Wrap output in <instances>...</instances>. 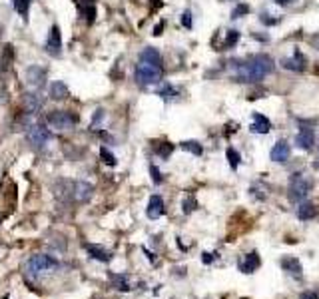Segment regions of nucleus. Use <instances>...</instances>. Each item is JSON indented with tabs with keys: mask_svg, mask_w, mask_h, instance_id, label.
I'll return each mask as SVG.
<instances>
[{
	"mask_svg": "<svg viewBox=\"0 0 319 299\" xmlns=\"http://www.w3.org/2000/svg\"><path fill=\"white\" fill-rule=\"evenodd\" d=\"M22 106H24V112L26 114H38L44 106V96L40 92H26L22 96Z\"/></svg>",
	"mask_w": 319,
	"mask_h": 299,
	"instance_id": "0eeeda50",
	"label": "nucleus"
},
{
	"mask_svg": "<svg viewBox=\"0 0 319 299\" xmlns=\"http://www.w3.org/2000/svg\"><path fill=\"white\" fill-rule=\"evenodd\" d=\"M182 24H184L186 28H192V12H190V10H186V12L182 14Z\"/></svg>",
	"mask_w": 319,
	"mask_h": 299,
	"instance_id": "72a5a7b5",
	"label": "nucleus"
},
{
	"mask_svg": "<svg viewBox=\"0 0 319 299\" xmlns=\"http://www.w3.org/2000/svg\"><path fill=\"white\" fill-rule=\"evenodd\" d=\"M46 50L52 56H60V52H62V36H60V28H58L56 24L50 26L48 40H46Z\"/></svg>",
	"mask_w": 319,
	"mask_h": 299,
	"instance_id": "1a4fd4ad",
	"label": "nucleus"
},
{
	"mask_svg": "<svg viewBox=\"0 0 319 299\" xmlns=\"http://www.w3.org/2000/svg\"><path fill=\"white\" fill-rule=\"evenodd\" d=\"M273 2H277V4H283V6H285V4H292L294 0H273Z\"/></svg>",
	"mask_w": 319,
	"mask_h": 299,
	"instance_id": "ea45409f",
	"label": "nucleus"
},
{
	"mask_svg": "<svg viewBox=\"0 0 319 299\" xmlns=\"http://www.w3.org/2000/svg\"><path fill=\"white\" fill-rule=\"evenodd\" d=\"M279 265L285 269V272L292 274V275L301 277V263L297 261V257H294V255H287V257H283V259L279 261Z\"/></svg>",
	"mask_w": 319,
	"mask_h": 299,
	"instance_id": "a211bd4d",
	"label": "nucleus"
},
{
	"mask_svg": "<svg viewBox=\"0 0 319 299\" xmlns=\"http://www.w3.org/2000/svg\"><path fill=\"white\" fill-rule=\"evenodd\" d=\"M259 20H262L264 24H268V26H271V24H275V22H277V20L270 18V14H262V18H259Z\"/></svg>",
	"mask_w": 319,
	"mask_h": 299,
	"instance_id": "e433bc0d",
	"label": "nucleus"
},
{
	"mask_svg": "<svg viewBox=\"0 0 319 299\" xmlns=\"http://www.w3.org/2000/svg\"><path fill=\"white\" fill-rule=\"evenodd\" d=\"M257 267H259V255H257L255 251L247 253V255H245V259H244V261H240V269H242L244 274H253Z\"/></svg>",
	"mask_w": 319,
	"mask_h": 299,
	"instance_id": "aec40b11",
	"label": "nucleus"
},
{
	"mask_svg": "<svg viewBox=\"0 0 319 299\" xmlns=\"http://www.w3.org/2000/svg\"><path fill=\"white\" fill-rule=\"evenodd\" d=\"M158 96H162L164 100H173V96H178V92H176V88H173V86L164 84V88L158 90Z\"/></svg>",
	"mask_w": 319,
	"mask_h": 299,
	"instance_id": "393cba45",
	"label": "nucleus"
},
{
	"mask_svg": "<svg viewBox=\"0 0 319 299\" xmlns=\"http://www.w3.org/2000/svg\"><path fill=\"white\" fill-rule=\"evenodd\" d=\"M311 190V184L303 177V174H294L292 179H289V188H287V196L292 203H301L307 194Z\"/></svg>",
	"mask_w": 319,
	"mask_h": 299,
	"instance_id": "20e7f679",
	"label": "nucleus"
},
{
	"mask_svg": "<svg viewBox=\"0 0 319 299\" xmlns=\"http://www.w3.org/2000/svg\"><path fill=\"white\" fill-rule=\"evenodd\" d=\"M281 66H283V68H287V70L301 72V70L305 68V58H303V54H301L299 50H295L292 58H285V60H281Z\"/></svg>",
	"mask_w": 319,
	"mask_h": 299,
	"instance_id": "ddd939ff",
	"label": "nucleus"
},
{
	"mask_svg": "<svg viewBox=\"0 0 319 299\" xmlns=\"http://www.w3.org/2000/svg\"><path fill=\"white\" fill-rule=\"evenodd\" d=\"M150 172H152V179H154V184H162V174H160V170H158L156 166H152V168H150Z\"/></svg>",
	"mask_w": 319,
	"mask_h": 299,
	"instance_id": "473e14b6",
	"label": "nucleus"
},
{
	"mask_svg": "<svg viewBox=\"0 0 319 299\" xmlns=\"http://www.w3.org/2000/svg\"><path fill=\"white\" fill-rule=\"evenodd\" d=\"M166 212V207H164V199L160 196H152L150 201H148V209H146V214L150 220H158L162 214Z\"/></svg>",
	"mask_w": 319,
	"mask_h": 299,
	"instance_id": "2eb2a0df",
	"label": "nucleus"
},
{
	"mask_svg": "<svg viewBox=\"0 0 319 299\" xmlns=\"http://www.w3.org/2000/svg\"><path fill=\"white\" fill-rule=\"evenodd\" d=\"M136 82L140 86H154L160 84L164 78V66L162 62H148V60H140L136 66Z\"/></svg>",
	"mask_w": 319,
	"mask_h": 299,
	"instance_id": "f03ea898",
	"label": "nucleus"
},
{
	"mask_svg": "<svg viewBox=\"0 0 319 299\" xmlns=\"http://www.w3.org/2000/svg\"><path fill=\"white\" fill-rule=\"evenodd\" d=\"M182 148H184V150H188V152H192L194 156H201V154H204V148H201V144H199V142H196V140L182 142Z\"/></svg>",
	"mask_w": 319,
	"mask_h": 299,
	"instance_id": "5701e85b",
	"label": "nucleus"
},
{
	"mask_svg": "<svg viewBox=\"0 0 319 299\" xmlns=\"http://www.w3.org/2000/svg\"><path fill=\"white\" fill-rule=\"evenodd\" d=\"M238 40H240V32H238V30H229V32H227V38H225V42H223V46H221V50L231 48Z\"/></svg>",
	"mask_w": 319,
	"mask_h": 299,
	"instance_id": "bb28decb",
	"label": "nucleus"
},
{
	"mask_svg": "<svg viewBox=\"0 0 319 299\" xmlns=\"http://www.w3.org/2000/svg\"><path fill=\"white\" fill-rule=\"evenodd\" d=\"M227 160H229V166L236 170V168L240 166V152H238V150L227 148Z\"/></svg>",
	"mask_w": 319,
	"mask_h": 299,
	"instance_id": "cd10ccee",
	"label": "nucleus"
},
{
	"mask_svg": "<svg viewBox=\"0 0 319 299\" xmlns=\"http://www.w3.org/2000/svg\"><path fill=\"white\" fill-rule=\"evenodd\" d=\"M244 14H249V6L247 4H238L234 10H231V18H242Z\"/></svg>",
	"mask_w": 319,
	"mask_h": 299,
	"instance_id": "7c9ffc66",
	"label": "nucleus"
},
{
	"mask_svg": "<svg viewBox=\"0 0 319 299\" xmlns=\"http://www.w3.org/2000/svg\"><path fill=\"white\" fill-rule=\"evenodd\" d=\"M24 78H26V84H28V86L34 88V90H38V88H42L44 82H46V68H42V66H28Z\"/></svg>",
	"mask_w": 319,
	"mask_h": 299,
	"instance_id": "6e6552de",
	"label": "nucleus"
},
{
	"mask_svg": "<svg viewBox=\"0 0 319 299\" xmlns=\"http://www.w3.org/2000/svg\"><path fill=\"white\" fill-rule=\"evenodd\" d=\"M26 138L28 142H30L34 148H44L50 140H52V132L46 128V126H40V124H30V128H28L26 132Z\"/></svg>",
	"mask_w": 319,
	"mask_h": 299,
	"instance_id": "423d86ee",
	"label": "nucleus"
},
{
	"mask_svg": "<svg viewBox=\"0 0 319 299\" xmlns=\"http://www.w3.org/2000/svg\"><path fill=\"white\" fill-rule=\"evenodd\" d=\"M271 130V122L264 116V114H259L255 112L253 114V124H251V132L253 134H268Z\"/></svg>",
	"mask_w": 319,
	"mask_h": 299,
	"instance_id": "dca6fc26",
	"label": "nucleus"
},
{
	"mask_svg": "<svg viewBox=\"0 0 319 299\" xmlns=\"http://www.w3.org/2000/svg\"><path fill=\"white\" fill-rule=\"evenodd\" d=\"M313 142H315L313 130H311L309 126H301L299 132H297V136H295L297 148H301V150H311V148H313Z\"/></svg>",
	"mask_w": 319,
	"mask_h": 299,
	"instance_id": "9b49d317",
	"label": "nucleus"
},
{
	"mask_svg": "<svg viewBox=\"0 0 319 299\" xmlns=\"http://www.w3.org/2000/svg\"><path fill=\"white\" fill-rule=\"evenodd\" d=\"M48 92H50L52 100H66L70 96V90H68V86L62 80H54L50 84V88H48Z\"/></svg>",
	"mask_w": 319,
	"mask_h": 299,
	"instance_id": "4468645a",
	"label": "nucleus"
},
{
	"mask_svg": "<svg viewBox=\"0 0 319 299\" xmlns=\"http://www.w3.org/2000/svg\"><path fill=\"white\" fill-rule=\"evenodd\" d=\"M140 60H148V62H162V56H160V52L156 48L148 46V48H144L140 52Z\"/></svg>",
	"mask_w": 319,
	"mask_h": 299,
	"instance_id": "4be33fe9",
	"label": "nucleus"
},
{
	"mask_svg": "<svg viewBox=\"0 0 319 299\" xmlns=\"http://www.w3.org/2000/svg\"><path fill=\"white\" fill-rule=\"evenodd\" d=\"M212 261H214L212 253H204V263H212Z\"/></svg>",
	"mask_w": 319,
	"mask_h": 299,
	"instance_id": "58836bf2",
	"label": "nucleus"
},
{
	"mask_svg": "<svg viewBox=\"0 0 319 299\" xmlns=\"http://www.w3.org/2000/svg\"><path fill=\"white\" fill-rule=\"evenodd\" d=\"M299 299H319V297H317L315 291H303V293L299 295Z\"/></svg>",
	"mask_w": 319,
	"mask_h": 299,
	"instance_id": "c9c22d12",
	"label": "nucleus"
},
{
	"mask_svg": "<svg viewBox=\"0 0 319 299\" xmlns=\"http://www.w3.org/2000/svg\"><path fill=\"white\" fill-rule=\"evenodd\" d=\"M114 285L116 289H120V291H130V283H128V275H114Z\"/></svg>",
	"mask_w": 319,
	"mask_h": 299,
	"instance_id": "a878e982",
	"label": "nucleus"
},
{
	"mask_svg": "<svg viewBox=\"0 0 319 299\" xmlns=\"http://www.w3.org/2000/svg\"><path fill=\"white\" fill-rule=\"evenodd\" d=\"M196 207H197V201H196V198H194V196H188V198L184 199V203H182L184 214H192Z\"/></svg>",
	"mask_w": 319,
	"mask_h": 299,
	"instance_id": "c85d7f7f",
	"label": "nucleus"
},
{
	"mask_svg": "<svg viewBox=\"0 0 319 299\" xmlns=\"http://www.w3.org/2000/svg\"><path fill=\"white\" fill-rule=\"evenodd\" d=\"M60 267L54 257L50 255H44V253H38V255H32L30 259L26 261V274L28 275H34V277H40L44 274H50V272H56Z\"/></svg>",
	"mask_w": 319,
	"mask_h": 299,
	"instance_id": "7ed1b4c3",
	"label": "nucleus"
},
{
	"mask_svg": "<svg viewBox=\"0 0 319 299\" xmlns=\"http://www.w3.org/2000/svg\"><path fill=\"white\" fill-rule=\"evenodd\" d=\"M275 68L273 60L268 54H253L245 58L244 62H236L234 78L238 82H259L268 74H271Z\"/></svg>",
	"mask_w": 319,
	"mask_h": 299,
	"instance_id": "f257e3e1",
	"label": "nucleus"
},
{
	"mask_svg": "<svg viewBox=\"0 0 319 299\" xmlns=\"http://www.w3.org/2000/svg\"><path fill=\"white\" fill-rule=\"evenodd\" d=\"M102 118H104V110L100 108V110H96V114H94V118H92V126H96L98 122H102Z\"/></svg>",
	"mask_w": 319,
	"mask_h": 299,
	"instance_id": "f704fd0d",
	"label": "nucleus"
},
{
	"mask_svg": "<svg viewBox=\"0 0 319 299\" xmlns=\"http://www.w3.org/2000/svg\"><path fill=\"white\" fill-rule=\"evenodd\" d=\"M317 214H319V207H317L315 203H311V201H303V203L297 207V218H299L301 222L313 220Z\"/></svg>",
	"mask_w": 319,
	"mask_h": 299,
	"instance_id": "f3484780",
	"label": "nucleus"
},
{
	"mask_svg": "<svg viewBox=\"0 0 319 299\" xmlns=\"http://www.w3.org/2000/svg\"><path fill=\"white\" fill-rule=\"evenodd\" d=\"M86 251H88L94 259H100V261H110L112 259V255L104 249V248H100V246H92V244H86Z\"/></svg>",
	"mask_w": 319,
	"mask_h": 299,
	"instance_id": "412c9836",
	"label": "nucleus"
},
{
	"mask_svg": "<svg viewBox=\"0 0 319 299\" xmlns=\"http://www.w3.org/2000/svg\"><path fill=\"white\" fill-rule=\"evenodd\" d=\"M162 28H164V22H160V24L154 28V34H156V36H160V34H162Z\"/></svg>",
	"mask_w": 319,
	"mask_h": 299,
	"instance_id": "4c0bfd02",
	"label": "nucleus"
},
{
	"mask_svg": "<svg viewBox=\"0 0 319 299\" xmlns=\"http://www.w3.org/2000/svg\"><path fill=\"white\" fill-rule=\"evenodd\" d=\"M100 156L104 158V162H106L108 166H116V158H114V154L110 152V150H106V148H100Z\"/></svg>",
	"mask_w": 319,
	"mask_h": 299,
	"instance_id": "2f4dec72",
	"label": "nucleus"
},
{
	"mask_svg": "<svg viewBox=\"0 0 319 299\" xmlns=\"http://www.w3.org/2000/svg\"><path fill=\"white\" fill-rule=\"evenodd\" d=\"M289 156H292V148H289V144L285 140H279L273 148H271V152H270V158L277 164H283L289 160Z\"/></svg>",
	"mask_w": 319,
	"mask_h": 299,
	"instance_id": "9d476101",
	"label": "nucleus"
},
{
	"mask_svg": "<svg viewBox=\"0 0 319 299\" xmlns=\"http://www.w3.org/2000/svg\"><path fill=\"white\" fill-rule=\"evenodd\" d=\"M14 4H16L18 14L22 16V20H28V10H30L32 0H14Z\"/></svg>",
	"mask_w": 319,
	"mask_h": 299,
	"instance_id": "b1692460",
	"label": "nucleus"
},
{
	"mask_svg": "<svg viewBox=\"0 0 319 299\" xmlns=\"http://www.w3.org/2000/svg\"><path fill=\"white\" fill-rule=\"evenodd\" d=\"M80 14L82 18H86V22L92 24L96 18V4L94 0H80Z\"/></svg>",
	"mask_w": 319,
	"mask_h": 299,
	"instance_id": "6ab92c4d",
	"label": "nucleus"
},
{
	"mask_svg": "<svg viewBox=\"0 0 319 299\" xmlns=\"http://www.w3.org/2000/svg\"><path fill=\"white\" fill-rule=\"evenodd\" d=\"M46 122L54 130H72L78 124V116L68 110H54L46 116Z\"/></svg>",
	"mask_w": 319,
	"mask_h": 299,
	"instance_id": "39448f33",
	"label": "nucleus"
},
{
	"mask_svg": "<svg viewBox=\"0 0 319 299\" xmlns=\"http://www.w3.org/2000/svg\"><path fill=\"white\" fill-rule=\"evenodd\" d=\"M92 192H94L92 184H88V182H74V198H76L78 203L88 201L92 198Z\"/></svg>",
	"mask_w": 319,
	"mask_h": 299,
	"instance_id": "f8f14e48",
	"label": "nucleus"
},
{
	"mask_svg": "<svg viewBox=\"0 0 319 299\" xmlns=\"http://www.w3.org/2000/svg\"><path fill=\"white\" fill-rule=\"evenodd\" d=\"M173 152V146L172 144H168V142H164L162 146H158L156 148V154L158 156H162V158H170V154Z\"/></svg>",
	"mask_w": 319,
	"mask_h": 299,
	"instance_id": "c756f323",
	"label": "nucleus"
}]
</instances>
